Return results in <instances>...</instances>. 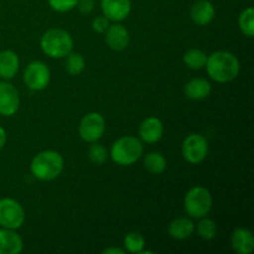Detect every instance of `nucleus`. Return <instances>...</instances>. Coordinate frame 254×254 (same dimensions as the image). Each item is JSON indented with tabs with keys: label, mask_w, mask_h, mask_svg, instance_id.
Listing matches in <instances>:
<instances>
[{
	"label": "nucleus",
	"mask_w": 254,
	"mask_h": 254,
	"mask_svg": "<svg viewBox=\"0 0 254 254\" xmlns=\"http://www.w3.org/2000/svg\"><path fill=\"white\" fill-rule=\"evenodd\" d=\"M76 6L82 14H89V12L93 11L94 1L93 0H78Z\"/></svg>",
	"instance_id": "obj_29"
},
{
	"label": "nucleus",
	"mask_w": 254,
	"mask_h": 254,
	"mask_svg": "<svg viewBox=\"0 0 254 254\" xmlns=\"http://www.w3.org/2000/svg\"><path fill=\"white\" fill-rule=\"evenodd\" d=\"M231 246L238 254H251L254 250L253 233L247 228H236L231 236Z\"/></svg>",
	"instance_id": "obj_15"
},
{
	"label": "nucleus",
	"mask_w": 254,
	"mask_h": 254,
	"mask_svg": "<svg viewBox=\"0 0 254 254\" xmlns=\"http://www.w3.org/2000/svg\"><path fill=\"white\" fill-rule=\"evenodd\" d=\"M40 46L46 56L51 59H62L73 49V39L66 30L51 29L42 35Z\"/></svg>",
	"instance_id": "obj_3"
},
{
	"label": "nucleus",
	"mask_w": 254,
	"mask_h": 254,
	"mask_svg": "<svg viewBox=\"0 0 254 254\" xmlns=\"http://www.w3.org/2000/svg\"><path fill=\"white\" fill-rule=\"evenodd\" d=\"M20 107L19 92L9 82H0V116L12 117Z\"/></svg>",
	"instance_id": "obj_10"
},
{
	"label": "nucleus",
	"mask_w": 254,
	"mask_h": 254,
	"mask_svg": "<svg viewBox=\"0 0 254 254\" xmlns=\"http://www.w3.org/2000/svg\"><path fill=\"white\" fill-rule=\"evenodd\" d=\"M164 135L163 122L155 117H149L141 122L139 127V136L144 143L154 144L158 143Z\"/></svg>",
	"instance_id": "obj_12"
},
{
	"label": "nucleus",
	"mask_w": 254,
	"mask_h": 254,
	"mask_svg": "<svg viewBox=\"0 0 254 254\" xmlns=\"http://www.w3.org/2000/svg\"><path fill=\"white\" fill-rule=\"evenodd\" d=\"M181 153L188 163L193 165L202 163L208 153L207 139L201 134H190L183 141Z\"/></svg>",
	"instance_id": "obj_7"
},
{
	"label": "nucleus",
	"mask_w": 254,
	"mask_h": 254,
	"mask_svg": "<svg viewBox=\"0 0 254 254\" xmlns=\"http://www.w3.org/2000/svg\"><path fill=\"white\" fill-rule=\"evenodd\" d=\"M207 73L218 83H227L237 78L241 64L237 57L228 51H216L207 56Z\"/></svg>",
	"instance_id": "obj_1"
},
{
	"label": "nucleus",
	"mask_w": 254,
	"mask_h": 254,
	"mask_svg": "<svg viewBox=\"0 0 254 254\" xmlns=\"http://www.w3.org/2000/svg\"><path fill=\"white\" fill-rule=\"evenodd\" d=\"M19 56L11 50H4L0 52V78L11 79L19 71Z\"/></svg>",
	"instance_id": "obj_18"
},
{
	"label": "nucleus",
	"mask_w": 254,
	"mask_h": 254,
	"mask_svg": "<svg viewBox=\"0 0 254 254\" xmlns=\"http://www.w3.org/2000/svg\"><path fill=\"white\" fill-rule=\"evenodd\" d=\"M124 248L129 253H141L145 248V238L138 232H129L124 237Z\"/></svg>",
	"instance_id": "obj_24"
},
{
	"label": "nucleus",
	"mask_w": 254,
	"mask_h": 254,
	"mask_svg": "<svg viewBox=\"0 0 254 254\" xmlns=\"http://www.w3.org/2000/svg\"><path fill=\"white\" fill-rule=\"evenodd\" d=\"M184 91H185L188 98L192 99V101H202V99L207 98L210 96L212 87H211V83L207 79L201 78V77H195V78L190 79L185 84Z\"/></svg>",
	"instance_id": "obj_17"
},
{
	"label": "nucleus",
	"mask_w": 254,
	"mask_h": 254,
	"mask_svg": "<svg viewBox=\"0 0 254 254\" xmlns=\"http://www.w3.org/2000/svg\"><path fill=\"white\" fill-rule=\"evenodd\" d=\"M22 248L24 243L15 230L0 228V254H19Z\"/></svg>",
	"instance_id": "obj_16"
},
{
	"label": "nucleus",
	"mask_w": 254,
	"mask_h": 254,
	"mask_svg": "<svg viewBox=\"0 0 254 254\" xmlns=\"http://www.w3.org/2000/svg\"><path fill=\"white\" fill-rule=\"evenodd\" d=\"M101 9L109 21L126 20L131 11L130 0H101Z\"/></svg>",
	"instance_id": "obj_11"
},
{
	"label": "nucleus",
	"mask_w": 254,
	"mask_h": 254,
	"mask_svg": "<svg viewBox=\"0 0 254 254\" xmlns=\"http://www.w3.org/2000/svg\"><path fill=\"white\" fill-rule=\"evenodd\" d=\"M195 231V223L188 217H178L169 225V235L179 241L188 240Z\"/></svg>",
	"instance_id": "obj_19"
},
{
	"label": "nucleus",
	"mask_w": 254,
	"mask_h": 254,
	"mask_svg": "<svg viewBox=\"0 0 254 254\" xmlns=\"http://www.w3.org/2000/svg\"><path fill=\"white\" fill-rule=\"evenodd\" d=\"M5 143H6V131H5V129L0 126V150L4 148Z\"/></svg>",
	"instance_id": "obj_30"
},
{
	"label": "nucleus",
	"mask_w": 254,
	"mask_h": 254,
	"mask_svg": "<svg viewBox=\"0 0 254 254\" xmlns=\"http://www.w3.org/2000/svg\"><path fill=\"white\" fill-rule=\"evenodd\" d=\"M25 211L16 200L5 197L0 200V227L19 230L25 222Z\"/></svg>",
	"instance_id": "obj_6"
},
{
	"label": "nucleus",
	"mask_w": 254,
	"mask_h": 254,
	"mask_svg": "<svg viewBox=\"0 0 254 254\" xmlns=\"http://www.w3.org/2000/svg\"><path fill=\"white\" fill-rule=\"evenodd\" d=\"M196 231H197V235L200 236L202 240L210 241L213 240L216 237V233H217V226L216 222L211 218L205 217L200 218V222L196 226Z\"/></svg>",
	"instance_id": "obj_25"
},
{
	"label": "nucleus",
	"mask_w": 254,
	"mask_h": 254,
	"mask_svg": "<svg viewBox=\"0 0 254 254\" xmlns=\"http://www.w3.org/2000/svg\"><path fill=\"white\" fill-rule=\"evenodd\" d=\"M104 254H124L123 250H121V248H114V247H111V248H107V250H104L103 252Z\"/></svg>",
	"instance_id": "obj_31"
},
{
	"label": "nucleus",
	"mask_w": 254,
	"mask_h": 254,
	"mask_svg": "<svg viewBox=\"0 0 254 254\" xmlns=\"http://www.w3.org/2000/svg\"><path fill=\"white\" fill-rule=\"evenodd\" d=\"M64 67H66V71L71 76H78L83 72L84 67H86V61H84L83 56L81 54L71 51L66 56Z\"/></svg>",
	"instance_id": "obj_22"
},
{
	"label": "nucleus",
	"mask_w": 254,
	"mask_h": 254,
	"mask_svg": "<svg viewBox=\"0 0 254 254\" xmlns=\"http://www.w3.org/2000/svg\"><path fill=\"white\" fill-rule=\"evenodd\" d=\"M92 145L88 149V158L96 165H102L108 158V151L102 144H98L97 141L91 143Z\"/></svg>",
	"instance_id": "obj_26"
},
{
	"label": "nucleus",
	"mask_w": 254,
	"mask_h": 254,
	"mask_svg": "<svg viewBox=\"0 0 254 254\" xmlns=\"http://www.w3.org/2000/svg\"><path fill=\"white\" fill-rule=\"evenodd\" d=\"M144 166L149 173L154 174V175H160L166 170V159L163 154L158 153V151H151L145 155Z\"/></svg>",
	"instance_id": "obj_20"
},
{
	"label": "nucleus",
	"mask_w": 254,
	"mask_h": 254,
	"mask_svg": "<svg viewBox=\"0 0 254 254\" xmlns=\"http://www.w3.org/2000/svg\"><path fill=\"white\" fill-rule=\"evenodd\" d=\"M106 131V121L98 112H92L82 118L78 127V133L82 140L87 143L98 141Z\"/></svg>",
	"instance_id": "obj_8"
},
{
	"label": "nucleus",
	"mask_w": 254,
	"mask_h": 254,
	"mask_svg": "<svg viewBox=\"0 0 254 254\" xmlns=\"http://www.w3.org/2000/svg\"><path fill=\"white\" fill-rule=\"evenodd\" d=\"M64 158L55 150H44L34 156L30 170L40 181H51L59 178L64 170Z\"/></svg>",
	"instance_id": "obj_2"
},
{
	"label": "nucleus",
	"mask_w": 254,
	"mask_h": 254,
	"mask_svg": "<svg viewBox=\"0 0 254 254\" xmlns=\"http://www.w3.org/2000/svg\"><path fill=\"white\" fill-rule=\"evenodd\" d=\"M50 6L57 12H67L74 9L78 0H47Z\"/></svg>",
	"instance_id": "obj_27"
},
{
	"label": "nucleus",
	"mask_w": 254,
	"mask_h": 254,
	"mask_svg": "<svg viewBox=\"0 0 254 254\" xmlns=\"http://www.w3.org/2000/svg\"><path fill=\"white\" fill-rule=\"evenodd\" d=\"M186 66L191 69H201L206 66L207 62V55L198 49H190L185 52L183 57Z\"/></svg>",
	"instance_id": "obj_21"
},
{
	"label": "nucleus",
	"mask_w": 254,
	"mask_h": 254,
	"mask_svg": "<svg viewBox=\"0 0 254 254\" xmlns=\"http://www.w3.org/2000/svg\"><path fill=\"white\" fill-rule=\"evenodd\" d=\"M143 151V144L138 138L127 135L114 141L111 148V158L117 165L129 166L141 158Z\"/></svg>",
	"instance_id": "obj_4"
},
{
	"label": "nucleus",
	"mask_w": 254,
	"mask_h": 254,
	"mask_svg": "<svg viewBox=\"0 0 254 254\" xmlns=\"http://www.w3.org/2000/svg\"><path fill=\"white\" fill-rule=\"evenodd\" d=\"M51 79V72L47 64L42 61H32L24 71V82L31 91H42L46 88Z\"/></svg>",
	"instance_id": "obj_9"
},
{
	"label": "nucleus",
	"mask_w": 254,
	"mask_h": 254,
	"mask_svg": "<svg viewBox=\"0 0 254 254\" xmlns=\"http://www.w3.org/2000/svg\"><path fill=\"white\" fill-rule=\"evenodd\" d=\"M109 25H111L109 24V20L104 15H99V16L94 17L93 21H92V29L97 34H104L109 27Z\"/></svg>",
	"instance_id": "obj_28"
},
{
	"label": "nucleus",
	"mask_w": 254,
	"mask_h": 254,
	"mask_svg": "<svg viewBox=\"0 0 254 254\" xmlns=\"http://www.w3.org/2000/svg\"><path fill=\"white\" fill-rule=\"evenodd\" d=\"M215 6L210 0H197L192 4L190 10L191 19L200 26L208 25L215 19Z\"/></svg>",
	"instance_id": "obj_14"
},
{
	"label": "nucleus",
	"mask_w": 254,
	"mask_h": 254,
	"mask_svg": "<svg viewBox=\"0 0 254 254\" xmlns=\"http://www.w3.org/2000/svg\"><path fill=\"white\" fill-rule=\"evenodd\" d=\"M104 34H106L107 45L113 51H123L129 46V41H130L129 32L122 24L109 25Z\"/></svg>",
	"instance_id": "obj_13"
},
{
	"label": "nucleus",
	"mask_w": 254,
	"mask_h": 254,
	"mask_svg": "<svg viewBox=\"0 0 254 254\" xmlns=\"http://www.w3.org/2000/svg\"><path fill=\"white\" fill-rule=\"evenodd\" d=\"M238 25L242 34L247 37H253L254 35V9L247 7L241 12L238 17Z\"/></svg>",
	"instance_id": "obj_23"
},
{
	"label": "nucleus",
	"mask_w": 254,
	"mask_h": 254,
	"mask_svg": "<svg viewBox=\"0 0 254 254\" xmlns=\"http://www.w3.org/2000/svg\"><path fill=\"white\" fill-rule=\"evenodd\" d=\"M213 198L210 191L203 186H195L188 191L184 200V207L192 218H202L212 208Z\"/></svg>",
	"instance_id": "obj_5"
}]
</instances>
